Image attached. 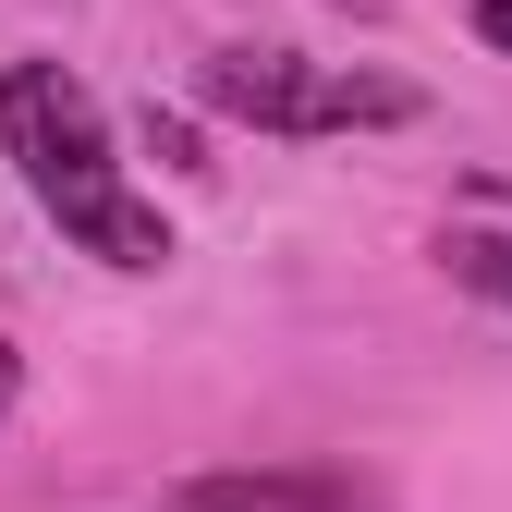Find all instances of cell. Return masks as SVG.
<instances>
[{"instance_id": "obj_1", "label": "cell", "mask_w": 512, "mask_h": 512, "mask_svg": "<svg viewBox=\"0 0 512 512\" xmlns=\"http://www.w3.org/2000/svg\"><path fill=\"white\" fill-rule=\"evenodd\" d=\"M0 147H13L25 196L61 220V244H86L98 269H171V220L122 183L110 122L61 61H0Z\"/></svg>"}, {"instance_id": "obj_2", "label": "cell", "mask_w": 512, "mask_h": 512, "mask_svg": "<svg viewBox=\"0 0 512 512\" xmlns=\"http://www.w3.org/2000/svg\"><path fill=\"white\" fill-rule=\"evenodd\" d=\"M196 98L220 122H256V135H378V122H415V86L391 74H342V61H305V49H220Z\"/></svg>"}, {"instance_id": "obj_3", "label": "cell", "mask_w": 512, "mask_h": 512, "mask_svg": "<svg viewBox=\"0 0 512 512\" xmlns=\"http://www.w3.org/2000/svg\"><path fill=\"white\" fill-rule=\"evenodd\" d=\"M159 512H378L354 476H305V464H281V476H196V488H171Z\"/></svg>"}, {"instance_id": "obj_4", "label": "cell", "mask_w": 512, "mask_h": 512, "mask_svg": "<svg viewBox=\"0 0 512 512\" xmlns=\"http://www.w3.org/2000/svg\"><path fill=\"white\" fill-rule=\"evenodd\" d=\"M452 281L488 293V305H512V232H464V244H452Z\"/></svg>"}, {"instance_id": "obj_5", "label": "cell", "mask_w": 512, "mask_h": 512, "mask_svg": "<svg viewBox=\"0 0 512 512\" xmlns=\"http://www.w3.org/2000/svg\"><path fill=\"white\" fill-rule=\"evenodd\" d=\"M464 25H476L488 49H512V0H464Z\"/></svg>"}, {"instance_id": "obj_6", "label": "cell", "mask_w": 512, "mask_h": 512, "mask_svg": "<svg viewBox=\"0 0 512 512\" xmlns=\"http://www.w3.org/2000/svg\"><path fill=\"white\" fill-rule=\"evenodd\" d=\"M13 391H25V366H13V342H0V415H13Z\"/></svg>"}]
</instances>
